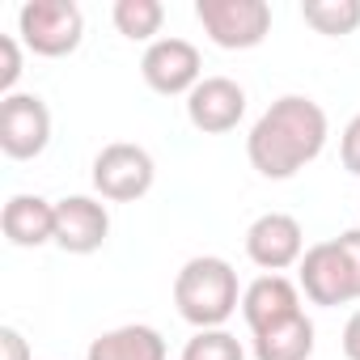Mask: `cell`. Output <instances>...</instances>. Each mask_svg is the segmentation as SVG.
Wrapping results in <instances>:
<instances>
[{"instance_id": "cell-1", "label": "cell", "mask_w": 360, "mask_h": 360, "mask_svg": "<svg viewBox=\"0 0 360 360\" xmlns=\"http://www.w3.org/2000/svg\"><path fill=\"white\" fill-rule=\"evenodd\" d=\"M326 136H330L326 110L305 94H284L255 119L246 136V157L263 178L284 183L326 148Z\"/></svg>"}, {"instance_id": "cell-2", "label": "cell", "mask_w": 360, "mask_h": 360, "mask_svg": "<svg viewBox=\"0 0 360 360\" xmlns=\"http://www.w3.org/2000/svg\"><path fill=\"white\" fill-rule=\"evenodd\" d=\"M174 305H178V318L191 322L195 330H221L233 318V309L242 305L233 263L217 255L187 259L183 271L174 276Z\"/></svg>"}, {"instance_id": "cell-3", "label": "cell", "mask_w": 360, "mask_h": 360, "mask_svg": "<svg viewBox=\"0 0 360 360\" xmlns=\"http://www.w3.org/2000/svg\"><path fill=\"white\" fill-rule=\"evenodd\" d=\"M18 34L34 56L60 60V56H72L81 47L85 13L72 0H26L18 9Z\"/></svg>"}, {"instance_id": "cell-4", "label": "cell", "mask_w": 360, "mask_h": 360, "mask_svg": "<svg viewBox=\"0 0 360 360\" xmlns=\"http://www.w3.org/2000/svg\"><path fill=\"white\" fill-rule=\"evenodd\" d=\"M195 18L221 51H250L271 34L267 0H195Z\"/></svg>"}, {"instance_id": "cell-5", "label": "cell", "mask_w": 360, "mask_h": 360, "mask_svg": "<svg viewBox=\"0 0 360 360\" xmlns=\"http://www.w3.org/2000/svg\"><path fill=\"white\" fill-rule=\"evenodd\" d=\"M153 178H157V165L148 157V148L140 144H106L98 157H94V191L110 204H136L153 191Z\"/></svg>"}, {"instance_id": "cell-6", "label": "cell", "mask_w": 360, "mask_h": 360, "mask_svg": "<svg viewBox=\"0 0 360 360\" xmlns=\"http://www.w3.org/2000/svg\"><path fill=\"white\" fill-rule=\"evenodd\" d=\"M51 144V110L39 94L0 98V148L13 161H34Z\"/></svg>"}, {"instance_id": "cell-7", "label": "cell", "mask_w": 360, "mask_h": 360, "mask_svg": "<svg viewBox=\"0 0 360 360\" xmlns=\"http://www.w3.org/2000/svg\"><path fill=\"white\" fill-rule=\"evenodd\" d=\"M301 271V292L314 301V305H347V301H360V288H356V276H352V263L343 255L339 242H318L301 255L297 263Z\"/></svg>"}, {"instance_id": "cell-8", "label": "cell", "mask_w": 360, "mask_h": 360, "mask_svg": "<svg viewBox=\"0 0 360 360\" xmlns=\"http://www.w3.org/2000/svg\"><path fill=\"white\" fill-rule=\"evenodd\" d=\"M140 77L153 94H165V98L191 94L204 81L200 47L187 39H157V43H148V51L140 60Z\"/></svg>"}, {"instance_id": "cell-9", "label": "cell", "mask_w": 360, "mask_h": 360, "mask_svg": "<svg viewBox=\"0 0 360 360\" xmlns=\"http://www.w3.org/2000/svg\"><path fill=\"white\" fill-rule=\"evenodd\" d=\"M246 255L255 267H263L267 276H280L284 267L301 263L305 255V233L297 225V217L288 212H263L250 229H246Z\"/></svg>"}, {"instance_id": "cell-10", "label": "cell", "mask_w": 360, "mask_h": 360, "mask_svg": "<svg viewBox=\"0 0 360 360\" xmlns=\"http://www.w3.org/2000/svg\"><path fill=\"white\" fill-rule=\"evenodd\" d=\"M246 115V89L229 77H204L187 94V119L204 136H225L242 123Z\"/></svg>"}, {"instance_id": "cell-11", "label": "cell", "mask_w": 360, "mask_h": 360, "mask_svg": "<svg viewBox=\"0 0 360 360\" xmlns=\"http://www.w3.org/2000/svg\"><path fill=\"white\" fill-rule=\"evenodd\" d=\"M110 238V212L94 195H64L56 204V246L68 255H94Z\"/></svg>"}, {"instance_id": "cell-12", "label": "cell", "mask_w": 360, "mask_h": 360, "mask_svg": "<svg viewBox=\"0 0 360 360\" xmlns=\"http://www.w3.org/2000/svg\"><path fill=\"white\" fill-rule=\"evenodd\" d=\"M305 314L301 309V288L288 280V276H259L246 292H242V318L250 326V335L276 326V322H288Z\"/></svg>"}, {"instance_id": "cell-13", "label": "cell", "mask_w": 360, "mask_h": 360, "mask_svg": "<svg viewBox=\"0 0 360 360\" xmlns=\"http://www.w3.org/2000/svg\"><path fill=\"white\" fill-rule=\"evenodd\" d=\"M0 229L22 250L47 246V242H56V204L43 195H13L5 204V212H0Z\"/></svg>"}, {"instance_id": "cell-14", "label": "cell", "mask_w": 360, "mask_h": 360, "mask_svg": "<svg viewBox=\"0 0 360 360\" xmlns=\"http://www.w3.org/2000/svg\"><path fill=\"white\" fill-rule=\"evenodd\" d=\"M85 360H165V339L157 326H144V322L115 326L89 343Z\"/></svg>"}, {"instance_id": "cell-15", "label": "cell", "mask_w": 360, "mask_h": 360, "mask_svg": "<svg viewBox=\"0 0 360 360\" xmlns=\"http://www.w3.org/2000/svg\"><path fill=\"white\" fill-rule=\"evenodd\" d=\"M309 356H314V322L305 314L255 335V360H309Z\"/></svg>"}, {"instance_id": "cell-16", "label": "cell", "mask_w": 360, "mask_h": 360, "mask_svg": "<svg viewBox=\"0 0 360 360\" xmlns=\"http://www.w3.org/2000/svg\"><path fill=\"white\" fill-rule=\"evenodd\" d=\"M115 30L131 43H148L153 34H161V22H165V5L161 0H115ZM157 43V39H153Z\"/></svg>"}, {"instance_id": "cell-17", "label": "cell", "mask_w": 360, "mask_h": 360, "mask_svg": "<svg viewBox=\"0 0 360 360\" xmlns=\"http://www.w3.org/2000/svg\"><path fill=\"white\" fill-rule=\"evenodd\" d=\"M305 26H314L326 39H343L360 26V0H305L301 5Z\"/></svg>"}, {"instance_id": "cell-18", "label": "cell", "mask_w": 360, "mask_h": 360, "mask_svg": "<svg viewBox=\"0 0 360 360\" xmlns=\"http://www.w3.org/2000/svg\"><path fill=\"white\" fill-rule=\"evenodd\" d=\"M183 360H246V347L221 326V330H195L183 347Z\"/></svg>"}, {"instance_id": "cell-19", "label": "cell", "mask_w": 360, "mask_h": 360, "mask_svg": "<svg viewBox=\"0 0 360 360\" xmlns=\"http://www.w3.org/2000/svg\"><path fill=\"white\" fill-rule=\"evenodd\" d=\"M18 77H22V43L13 34H5V39H0V94H5V98L13 94Z\"/></svg>"}, {"instance_id": "cell-20", "label": "cell", "mask_w": 360, "mask_h": 360, "mask_svg": "<svg viewBox=\"0 0 360 360\" xmlns=\"http://www.w3.org/2000/svg\"><path fill=\"white\" fill-rule=\"evenodd\" d=\"M339 157H343V169L360 178V115L343 127V140H339Z\"/></svg>"}, {"instance_id": "cell-21", "label": "cell", "mask_w": 360, "mask_h": 360, "mask_svg": "<svg viewBox=\"0 0 360 360\" xmlns=\"http://www.w3.org/2000/svg\"><path fill=\"white\" fill-rule=\"evenodd\" d=\"M0 360H30V343L18 326H0Z\"/></svg>"}, {"instance_id": "cell-22", "label": "cell", "mask_w": 360, "mask_h": 360, "mask_svg": "<svg viewBox=\"0 0 360 360\" xmlns=\"http://www.w3.org/2000/svg\"><path fill=\"white\" fill-rule=\"evenodd\" d=\"M335 242L343 246V255H347V263H352V276H356V288H360V229H347V233H339Z\"/></svg>"}, {"instance_id": "cell-23", "label": "cell", "mask_w": 360, "mask_h": 360, "mask_svg": "<svg viewBox=\"0 0 360 360\" xmlns=\"http://www.w3.org/2000/svg\"><path fill=\"white\" fill-rule=\"evenodd\" d=\"M343 356L347 360H360V309L347 318V326H343Z\"/></svg>"}]
</instances>
